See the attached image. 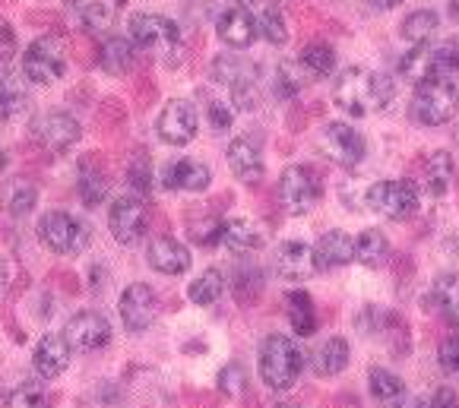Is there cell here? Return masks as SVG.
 Segmentation results:
<instances>
[{
  "mask_svg": "<svg viewBox=\"0 0 459 408\" xmlns=\"http://www.w3.org/2000/svg\"><path fill=\"white\" fill-rule=\"evenodd\" d=\"M396 96V82L386 73H374L365 67H349L333 82V98L342 111L365 117L374 108H386Z\"/></svg>",
  "mask_w": 459,
  "mask_h": 408,
  "instance_id": "cell-1",
  "label": "cell"
},
{
  "mask_svg": "<svg viewBox=\"0 0 459 408\" xmlns=\"http://www.w3.org/2000/svg\"><path fill=\"white\" fill-rule=\"evenodd\" d=\"M304 374V352L285 333H273L260 345V380L273 393H285Z\"/></svg>",
  "mask_w": 459,
  "mask_h": 408,
  "instance_id": "cell-2",
  "label": "cell"
},
{
  "mask_svg": "<svg viewBox=\"0 0 459 408\" xmlns=\"http://www.w3.org/2000/svg\"><path fill=\"white\" fill-rule=\"evenodd\" d=\"M127 29H130V41H134V45L159 55L169 67L184 61V38L175 20H169V16H162V13H134Z\"/></svg>",
  "mask_w": 459,
  "mask_h": 408,
  "instance_id": "cell-3",
  "label": "cell"
},
{
  "mask_svg": "<svg viewBox=\"0 0 459 408\" xmlns=\"http://www.w3.org/2000/svg\"><path fill=\"white\" fill-rule=\"evenodd\" d=\"M459 111V86L453 76H431L419 82L412 96V115L425 127H440Z\"/></svg>",
  "mask_w": 459,
  "mask_h": 408,
  "instance_id": "cell-4",
  "label": "cell"
},
{
  "mask_svg": "<svg viewBox=\"0 0 459 408\" xmlns=\"http://www.w3.org/2000/svg\"><path fill=\"white\" fill-rule=\"evenodd\" d=\"M67 73V45L61 35H41L22 51V76L35 86H51Z\"/></svg>",
  "mask_w": 459,
  "mask_h": 408,
  "instance_id": "cell-5",
  "label": "cell"
},
{
  "mask_svg": "<svg viewBox=\"0 0 459 408\" xmlns=\"http://www.w3.org/2000/svg\"><path fill=\"white\" fill-rule=\"evenodd\" d=\"M35 234L51 253H82L89 247V225L64 209H51L39 218Z\"/></svg>",
  "mask_w": 459,
  "mask_h": 408,
  "instance_id": "cell-6",
  "label": "cell"
},
{
  "mask_svg": "<svg viewBox=\"0 0 459 408\" xmlns=\"http://www.w3.org/2000/svg\"><path fill=\"white\" fill-rule=\"evenodd\" d=\"M365 203L371 206V212H377V216L403 222V218L419 212L421 200H419V187L409 184V181H396V177H393V181H377V184H371Z\"/></svg>",
  "mask_w": 459,
  "mask_h": 408,
  "instance_id": "cell-7",
  "label": "cell"
},
{
  "mask_svg": "<svg viewBox=\"0 0 459 408\" xmlns=\"http://www.w3.org/2000/svg\"><path fill=\"white\" fill-rule=\"evenodd\" d=\"M279 197H282L285 212L291 216H304L311 212L320 200V181L311 168L304 165H291L282 171V181H279Z\"/></svg>",
  "mask_w": 459,
  "mask_h": 408,
  "instance_id": "cell-8",
  "label": "cell"
},
{
  "mask_svg": "<svg viewBox=\"0 0 459 408\" xmlns=\"http://www.w3.org/2000/svg\"><path fill=\"white\" fill-rule=\"evenodd\" d=\"M320 146H324L326 156H330L336 165H342V168L361 165L365 162V152H368L365 136L351 127V123H342V121L326 123L324 133H320Z\"/></svg>",
  "mask_w": 459,
  "mask_h": 408,
  "instance_id": "cell-9",
  "label": "cell"
},
{
  "mask_svg": "<svg viewBox=\"0 0 459 408\" xmlns=\"http://www.w3.org/2000/svg\"><path fill=\"white\" fill-rule=\"evenodd\" d=\"M200 130V115L187 98H171L156 121V133L169 146H187Z\"/></svg>",
  "mask_w": 459,
  "mask_h": 408,
  "instance_id": "cell-10",
  "label": "cell"
},
{
  "mask_svg": "<svg viewBox=\"0 0 459 408\" xmlns=\"http://www.w3.org/2000/svg\"><path fill=\"white\" fill-rule=\"evenodd\" d=\"M108 232L124 247L136 244L143 238V232H146V206H143L140 197L124 193L108 206Z\"/></svg>",
  "mask_w": 459,
  "mask_h": 408,
  "instance_id": "cell-11",
  "label": "cell"
},
{
  "mask_svg": "<svg viewBox=\"0 0 459 408\" xmlns=\"http://www.w3.org/2000/svg\"><path fill=\"white\" fill-rule=\"evenodd\" d=\"M64 336L74 352H99L111 342V323L99 310H80L67 320Z\"/></svg>",
  "mask_w": 459,
  "mask_h": 408,
  "instance_id": "cell-12",
  "label": "cell"
},
{
  "mask_svg": "<svg viewBox=\"0 0 459 408\" xmlns=\"http://www.w3.org/2000/svg\"><path fill=\"white\" fill-rule=\"evenodd\" d=\"M117 310H121V320H124V327H127V333H146L159 313L156 292L149 285H143V282H134V285L121 292Z\"/></svg>",
  "mask_w": 459,
  "mask_h": 408,
  "instance_id": "cell-13",
  "label": "cell"
},
{
  "mask_svg": "<svg viewBox=\"0 0 459 408\" xmlns=\"http://www.w3.org/2000/svg\"><path fill=\"white\" fill-rule=\"evenodd\" d=\"M32 133L48 152H67L80 143V121L64 111H51V115H41L32 123Z\"/></svg>",
  "mask_w": 459,
  "mask_h": 408,
  "instance_id": "cell-14",
  "label": "cell"
},
{
  "mask_svg": "<svg viewBox=\"0 0 459 408\" xmlns=\"http://www.w3.org/2000/svg\"><path fill=\"white\" fill-rule=\"evenodd\" d=\"M70 354H74V348H70V342H67V336H64V333L41 336V342L35 345V352H32L35 374H39L41 380H55V377H61L64 370H67Z\"/></svg>",
  "mask_w": 459,
  "mask_h": 408,
  "instance_id": "cell-15",
  "label": "cell"
},
{
  "mask_svg": "<svg viewBox=\"0 0 459 408\" xmlns=\"http://www.w3.org/2000/svg\"><path fill=\"white\" fill-rule=\"evenodd\" d=\"M159 181H162V187H169V191L200 193L212 184V171L203 162H196V158H175V162L162 165Z\"/></svg>",
  "mask_w": 459,
  "mask_h": 408,
  "instance_id": "cell-16",
  "label": "cell"
},
{
  "mask_svg": "<svg viewBox=\"0 0 459 408\" xmlns=\"http://www.w3.org/2000/svg\"><path fill=\"white\" fill-rule=\"evenodd\" d=\"M216 32L229 48H247L260 35V26H257V16L250 13L247 7H229L219 13Z\"/></svg>",
  "mask_w": 459,
  "mask_h": 408,
  "instance_id": "cell-17",
  "label": "cell"
},
{
  "mask_svg": "<svg viewBox=\"0 0 459 408\" xmlns=\"http://www.w3.org/2000/svg\"><path fill=\"white\" fill-rule=\"evenodd\" d=\"M149 266L162 276H181V272L190 269V251L175 238H156L149 241V251H146Z\"/></svg>",
  "mask_w": 459,
  "mask_h": 408,
  "instance_id": "cell-18",
  "label": "cell"
},
{
  "mask_svg": "<svg viewBox=\"0 0 459 408\" xmlns=\"http://www.w3.org/2000/svg\"><path fill=\"white\" fill-rule=\"evenodd\" d=\"M314 259H317V272H330V269H339V266L351 263L355 259V238L339 228L326 232L324 238L314 244Z\"/></svg>",
  "mask_w": 459,
  "mask_h": 408,
  "instance_id": "cell-19",
  "label": "cell"
},
{
  "mask_svg": "<svg viewBox=\"0 0 459 408\" xmlns=\"http://www.w3.org/2000/svg\"><path fill=\"white\" fill-rule=\"evenodd\" d=\"M276 266L285 279L304 282L307 276L317 272V259H314V247H307L304 241H285L276 251Z\"/></svg>",
  "mask_w": 459,
  "mask_h": 408,
  "instance_id": "cell-20",
  "label": "cell"
},
{
  "mask_svg": "<svg viewBox=\"0 0 459 408\" xmlns=\"http://www.w3.org/2000/svg\"><path fill=\"white\" fill-rule=\"evenodd\" d=\"M229 168L235 171L238 181H244V184H257L260 177H264V156H260V149L250 140H244V136H238V140H231L229 143Z\"/></svg>",
  "mask_w": 459,
  "mask_h": 408,
  "instance_id": "cell-21",
  "label": "cell"
},
{
  "mask_svg": "<svg viewBox=\"0 0 459 408\" xmlns=\"http://www.w3.org/2000/svg\"><path fill=\"white\" fill-rule=\"evenodd\" d=\"M219 244L225 247L235 257H247V253L260 251L264 244V234L250 218H231V222H222V234H219Z\"/></svg>",
  "mask_w": 459,
  "mask_h": 408,
  "instance_id": "cell-22",
  "label": "cell"
},
{
  "mask_svg": "<svg viewBox=\"0 0 459 408\" xmlns=\"http://www.w3.org/2000/svg\"><path fill=\"white\" fill-rule=\"evenodd\" d=\"M29 105L32 102H29L26 76L0 73V117H4V121H13V117L26 115Z\"/></svg>",
  "mask_w": 459,
  "mask_h": 408,
  "instance_id": "cell-23",
  "label": "cell"
},
{
  "mask_svg": "<svg viewBox=\"0 0 459 408\" xmlns=\"http://www.w3.org/2000/svg\"><path fill=\"white\" fill-rule=\"evenodd\" d=\"M368 383H371V395L384 408H399L405 399H409V389H405L403 377L393 374V370H386V368H371Z\"/></svg>",
  "mask_w": 459,
  "mask_h": 408,
  "instance_id": "cell-24",
  "label": "cell"
},
{
  "mask_svg": "<svg viewBox=\"0 0 459 408\" xmlns=\"http://www.w3.org/2000/svg\"><path fill=\"white\" fill-rule=\"evenodd\" d=\"M349 358H351L349 342H345L342 336H333V339H326L324 345L311 354V364L320 377H336L349 368Z\"/></svg>",
  "mask_w": 459,
  "mask_h": 408,
  "instance_id": "cell-25",
  "label": "cell"
},
{
  "mask_svg": "<svg viewBox=\"0 0 459 408\" xmlns=\"http://www.w3.org/2000/svg\"><path fill=\"white\" fill-rule=\"evenodd\" d=\"M453 174H456V165H453L450 152H431L425 162V187L431 197H444L453 184Z\"/></svg>",
  "mask_w": 459,
  "mask_h": 408,
  "instance_id": "cell-26",
  "label": "cell"
},
{
  "mask_svg": "<svg viewBox=\"0 0 459 408\" xmlns=\"http://www.w3.org/2000/svg\"><path fill=\"white\" fill-rule=\"evenodd\" d=\"M399 73H403L405 80H412L415 86L431 80V76H437L431 45H412V51H405V55L399 57Z\"/></svg>",
  "mask_w": 459,
  "mask_h": 408,
  "instance_id": "cell-27",
  "label": "cell"
},
{
  "mask_svg": "<svg viewBox=\"0 0 459 408\" xmlns=\"http://www.w3.org/2000/svg\"><path fill=\"white\" fill-rule=\"evenodd\" d=\"M298 67H301L307 76H317V80H324V76H330L333 67H336V51H333L330 45H324V41L304 45L301 55H298Z\"/></svg>",
  "mask_w": 459,
  "mask_h": 408,
  "instance_id": "cell-28",
  "label": "cell"
},
{
  "mask_svg": "<svg viewBox=\"0 0 459 408\" xmlns=\"http://www.w3.org/2000/svg\"><path fill=\"white\" fill-rule=\"evenodd\" d=\"M440 16L434 10H415L403 20V38L409 45H431V38L437 35Z\"/></svg>",
  "mask_w": 459,
  "mask_h": 408,
  "instance_id": "cell-29",
  "label": "cell"
},
{
  "mask_svg": "<svg viewBox=\"0 0 459 408\" xmlns=\"http://www.w3.org/2000/svg\"><path fill=\"white\" fill-rule=\"evenodd\" d=\"M101 67H105V73H111V76L127 73V70L134 67V41L121 38V35L105 41V48H101Z\"/></svg>",
  "mask_w": 459,
  "mask_h": 408,
  "instance_id": "cell-30",
  "label": "cell"
},
{
  "mask_svg": "<svg viewBox=\"0 0 459 408\" xmlns=\"http://www.w3.org/2000/svg\"><path fill=\"white\" fill-rule=\"evenodd\" d=\"M117 0H80V16L92 32H108L117 22Z\"/></svg>",
  "mask_w": 459,
  "mask_h": 408,
  "instance_id": "cell-31",
  "label": "cell"
},
{
  "mask_svg": "<svg viewBox=\"0 0 459 408\" xmlns=\"http://www.w3.org/2000/svg\"><path fill=\"white\" fill-rule=\"evenodd\" d=\"M222 294H225V279H222V272H219V269L200 272V276H196V279L190 282V288H187V298L194 301V304H200V307L216 304Z\"/></svg>",
  "mask_w": 459,
  "mask_h": 408,
  "instance_id": "cell-32",
  "label": "cell"
},
{
  "mask_svg": "<svg viewBox=\"0 0 459 408\" xmlns=\"http://www.w3.org/2000/svg\"><path fill=\"white\" fill-rule=\"evenodd\" d=\"M289 323L298 336H311L314 329H317L314 301L307 292H289Z\"/></svg>",
  "mask_w": 459,
  "mask_h": 408,
  "instance_id": "cell-33",
  "label": "cell"
},
{
  "mask_svg": "<svg viewBox=\"0 0 459 408\" xmlns=\"http://www.w3.org/2000/svg\"><path fill=\"white\" fill-rule=\"evenodd\" d=\"M434 301H437L440 313L453 327H459V276L456 272H444L437 282H434Z\"/></svg>",
  "mask_w": 459,
  "mask_h": 408,
  "instance_id": "cell-34",
  "label": "cell"
},
{
  "mask_svg": "<svg viewBox=\"0 0 459 408\" xmlns=\"http://www.w3.org/2000/svg\"><path fill=\"white\" fill-rule=\"evenodd\" d=\"M390 257V241L384 238V232H361L355 241V259L365 266H384Z\"/></svg>",
  "mask_w": 459,
  "mask_h": 408,
  "instance_id": "cell-35",
  "label": "cell"
},
{
  "mask_svg": "<svg viewBox=\"0 0 459 408\" xmlns=\"http://www.w3.org/2000/svg\"><path fill=\"white\" fill-rule=\"evenodd\" d=\"M260 35H264L270 45H276V48H282L285 41H289V22H285V13L282 7H276V4H266L264 10H260Z\"/></svg>",
  "mask_w": 459,
  "mask_h": 408,
  "instance_id": "cell-36",
  "label": "cell"
},
{
  "mask_svg": "<svg viewBox=\"0 0 459 408\" xmlns=\"http://www.w3.org/2000/svg\"><path fill=\"white\" fill-rule=\"evenodd\" d=\"M35 203H39V187L29 184V181H22V177L10 181V187H7V209H10V216H16V218L29 216V212L35 209Z\"/></svg>",
  "mask_w": 459,
  "mask_h": 408,
  "instance_id": "cell-37",
  "label": "cell"
},
{
  "mask_svg": "<svg viewBox=\"0 0 459 408\" xmlns=\"http://www.w3.org/2000/svg\"><path fill=\"white\" fill-rule=\"evenodd\" d=\"M45 405H48V393L35 380H22L7 395V408H45Z\"/></svg>",
  "mask_w": 459,
  "mask_h": 408,
  "instance_id": "cell-38",
  "label": "cell"
},
{
  "mask_svg": "<svg viewBox=\"0 0 459 408\" xmlns=\"http://www.w3.org/2000/svg\"><path fill=\"white\" fill-rule=\"evenodd\" d=\"M301 86H304V80L295 64H279L276 76H273V92H276V98L289 102V98H295L298 92H301Z\"/></svg>",
  "mask_w": 459,
  "mask_h": 408,
  "instance_id": "cell-39",
  "label": "cell"
},
{
  "mask_svg": "<svg viewBox=\"0 0 459 408\" xmlns=\"http://www.w3.org/2000/svg\"><path fill=\"white\" fill-rule=\"evenodd\" d=\"M229 89H231V105H238L241 111H254L260 105V89H257V80H254V73L235 80Z\"/></svg>",
  "mask_w": 459,
  "mask_h": 408,
  "instance_id": "cell-40",
  "label": "cell"
},
{
  "mask_svg": "<svg viewBox=\"0 0 459 408\" xmlns=\"http://www.w3.org/2000/svg\"><path fill=\"white\" fill-rule=\"evenodd\" d=\"M434 67H437V76L459 73V38L456 35L444 38L437 48H434Z\"/></svg>",
  "mask_w": 459,
  "mask_h": 408,
  "instance_id": "cell-41",
  "label": "cell"
},
{
  "mask_svg": "<svg viewBox=\"0 0 459 408\" xmlns=\"http://www.w3.org/2000/svg\"><path fill=\"white\" fill-rule=\"evenodd\" d=\"M247 73H254V70H250L238 55H222L212 61V80L225 82V86H231V82L241 80V76H247Z\"/></svg>",
  "mask_w": 459,
  "mask_h": 408,
  "instance_id": "cell-42",
  "label": "cell"
},
{
  "mask_svg": "<svg viewBox=\"0 0 459 408\" xmlns=\"http://www.w3.org/2000/svg\"><path fill=\"white\" fill-rule=\"evenodd\" d=\"M108 193V177L99 174V171H80V197L89 206H99Z\"/></svg>",
  "mask_w": 459,
  "mask_h": 408,
  "instance_id": "cell-43",
  "label": "cell"
},
{
  "mask_svg": "<svg viewBox=\"0 0 459 408\" xmlns=\"http://www.w3.org/2000/svg\"><path fill=\"white\" fill-rule=\"evenodd\" d=\"M206 117H210V127L216 133H225L235 123V108L229 102H222V98H206Z\"/></svg>",
  "mask_w": 459,
  "mask_h": 408,
  "instance_id": "cell-44",
  "label": "cell"
},
{
  "mask_svg": "<svg viewBox=\"0 0 459 408\" xmlns=\"http://www.w3.org/2000/svg\"><path fill=\"white\" fill-rule=\"evenodd\" d=\"M437 361L446 377H459V336H446V339L440 342Z\"/></svg>",
  "mask_w": 459,
  "mask_h": 408,
  "instance_id": "cell-45",
  "label": "cell"
},
{
  "mask_svg": "<svg viewBox=\"0 0 459 408\" xmlns=\"http://www.w3.org/2000/svg\"><path fill=\"white\" fill-rule=\"evenodd\" d=\"M219 383H222V393L229 395H238L244 389V370L238 368V364H231V368L222 370V377H219Z\"/></svg>",
  "mask_w": 459,
  "mask_h": 408,
  "instance_id": "cell-46",
  "label": "cell"
},
{
  "mask_svg": "<svg viewBox=\"0 0 459 408\" xmlns=\"http://www.w3.org/2000/svg\"><path fill=\"white\" fill-rule=\"evenodd\" d=\"M456 405H459V399H456V393H453L450 387L434 389L431 399H428V408H456Z\"/></svg>",
  "mask_w": 459,
  "mask_h": 408,
  "instance_id": "cell-47",
  "label": "cell"
},
{
  "mask_svg": "<svg viewBox=\"0 0 459 408\" xmlns=\"http://www.w3.org/2000/svg\"><path fill=\"white\" fill-rule=\"evenodd\" d=\"M374 7H380V10H393V7H399L403 0H371Z\"/></svg>",
  "mask_w": 459,
  "mask_h": 408,
  "instance_id": "cell-48",
  "label": "cell"
},
{
  "mask_svg": "<svg viewBox=\"0 0 459 408\" xmlns=\"http://www.w3.org/2000/svg\"><path fill=\"white\" fill-rule=\"evenodd\" d=\"M4 168H7V152L0 149V171H4Z\"/></svg>",
  "mask_w": 459,
  "mask_h": 408,
  "instance_id": "cell-49",
  "label": "cell"
},
{
  "mask_svg": "<svg viewBox=\"0 0 459 408\" xmlns=\"http://www.w3.org/2000/svg\"><path fill=\"white\" fill-rule=\"evenodd\" d=\"M238 4H247V0H238Z\"/></svg>",
  "mask_w": 459,
  "mask_h": 408,
  "instance_id": "cell-50",
  "label": "cell"
}]
</instances>
